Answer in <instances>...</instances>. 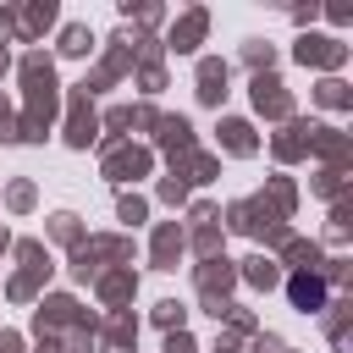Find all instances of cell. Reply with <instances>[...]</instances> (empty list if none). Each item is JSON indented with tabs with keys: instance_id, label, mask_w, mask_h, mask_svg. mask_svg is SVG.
I'll return each instance as SVG.
<instances>
[{
	"instance_id": "1",
	"label": "cell",
	"mask_w": 353,
	"mask_h": 353,
	"mask_svg": "<svg viewBox=\"0 0 353 353\" xmlns=\"http://www.w3.org/2000/svg\"><path fill=\"white\" fill-rule=\"evenodd\" d=\"M292 298H298V303H320V298H325V287H320V281H303V276H298V281H292Z\"/></svg>"
}]
</instances>
